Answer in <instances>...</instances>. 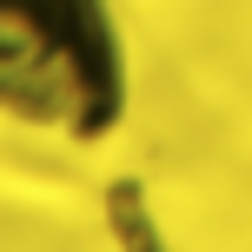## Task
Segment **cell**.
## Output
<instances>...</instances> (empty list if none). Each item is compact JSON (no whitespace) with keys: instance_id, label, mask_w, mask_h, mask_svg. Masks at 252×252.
Returning a JSON list of instances; mask_svg holds the SVG:
<instances>
[{"instance_id":"cell-1","label":"cell","mask_w":252,"mask_h":252,"mask_svg":"<svg viewBox=\"0 0 252 252\" xmlns=\"http://www.w3.org/2000/svg\"><path fill=\"white\" fill-rule=\"evenodd\" d=\"M0 113L60 139L126 120V47L106 0H0Z\"/></svg>"}]
</instances>
